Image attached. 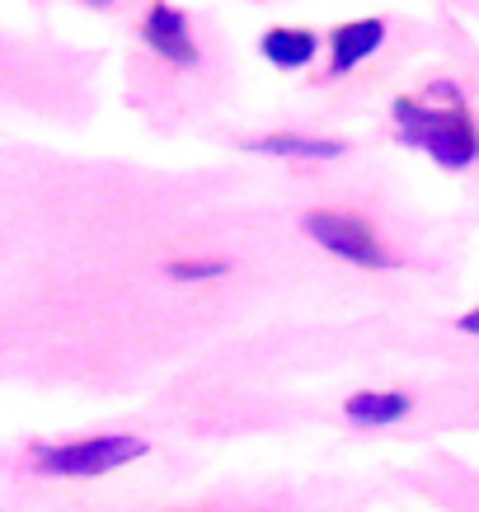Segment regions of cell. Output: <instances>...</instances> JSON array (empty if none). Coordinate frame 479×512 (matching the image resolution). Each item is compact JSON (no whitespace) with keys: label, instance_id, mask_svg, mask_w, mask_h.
Instances as JSON below:
<instances>
[{"label":"cell","instance_id":"6da1fadb","mask_svg":"<svg viewBox=\"0 0 479 512\" xmlns=\"http://www.w3.org/2000/svg\"><path fill=\"white\" fill-rule=\"evenodd\" d=\"M395 123H400V137L409 146H423L447 170H465L479 151V132L461 104L451 113H442V109L418 104V99H395Z\"/></svg>","mask_w":479,"mask_h":512},{"label":"cell","instance_id":"7a4b0ae2","mask_svg":"<svg viewBox=\"0 0 479 512\" xmlns=\"http://www.w3.org/2000/svg\"><path fill=\"white\" fill-rule=\"evenodd\" d=\"M146 456V442L127 433L113 437H85V442H66V447H38L33 451V466L43 475H66V480H90V475H109L123 470L127 461Z\"/></svg>","mask_w":479,"mask_h":512},{"label":"cell","instance_id":"3957f363","mask_svg":"<svg viewBox=\"0 0 479 512\" xmlns=\"http://www.w3.org/2000/svg\"><path fill=\"white\" fill-rule=\"evenodd\" d=\"M306 235L320 249L339 254V259H348L357 268H390V254L381 249L376 231L367 221L348 217V212H306Z\"/></svg>","mask_w":479,"mask_h":512},{"label":"cell","instance_id":"277c9868","mask_svg":"<svg viewBox=\"0 0 479 512\" xmlns=\"http://www.w3.org/2000/svg\"><path fill=\"white\" fill-rule=\"evenodd\" d=\"M146 43L165 57V62H179V66H193L198 62V47H193V33H188V19L174 10V5H151V15L141 24Z\"/></svg>","mask_w":479,"mask_h":512},{"label":"cell","instance_id":"5b68a950","mask_svg":"<svg viewBox=\"0 0 479 512\" xmlns=\"http://www.w3.org/2000/svg\"><path fill=\"white\" fill-rule=\"evenodd\" d=\"M381 43H386V24H381V19H353V24H339L334 38H329V66L343 76V71H353L357 62H367Z\"/></svg>","mask_w":479,"mask_h":512},{"label":"cell","instance_id":"8992f818","mask_svg":"<svg viewBox=\"0 0 479 512\" xmlns=\"http://www.w3.org/2000/svg\"><path fill=\"white\" fill-rule=\"evenodd\" d=\"M343 414L362 423V428H386V423H400L409 414V395H400V390H357V395H348Z\"/></svg>","mask_w":479,"mask_h":512},{"label":"cell","instance_id":"52a82bcc","mask_svg":"<svg viewBox=\"0 0 479 512\" xmlns=\"http://www.w3.org/2000/svg\"><path fill=\"white\" fill-rule=\"evenodd\" d=\"M249 151H263V156H292V160H334V156H343V141H334V137H296V132H278V137L249 141Z\"/></svg>","mask_w":479,"mask_h":512},{"label":"cell","instance_id":"ba28073f","mask_svg":"<svg viewBox=\"0 0 479 512\" xmlns=\"http://www.w3.org/2000/svg\"><path fill=\"white\" fill-rule=\"evenodd\" d=\"M263 57L273 66H306L315 52H320V43H315V33H306V29H268L263 33Z\"/></svg>","mask_w":479,"mask_h":512},{"label":"cell","instance_id":"9c48e42d","mask_svg":"<svg viewBox=\"0 0 479 512\" xmlns=\"http://www.w3.org/2000/svg\"><path fill=\"white\" fill-rule=\"evenodd\" d=\"M165 273H170L174 282H207V278H221V273H226V264H212V259H207V264H184V259H179V264H170L165 268Z\"/></svg>","mask_w":479,"mask_h":512},{"label":"cell","instance_id":"30bf717a","mask_svg":"<svg viewBox=\"0 0 479 512\" xmlns=\"http://www.w3.org/2000/svg\"><path fill=\"white\" fill-rule=\"evenodd\" d=\"M461 334H479V306L470 315H461Z\"/></svg>","mask_w":479,"mask_h":512}]
</instances>
